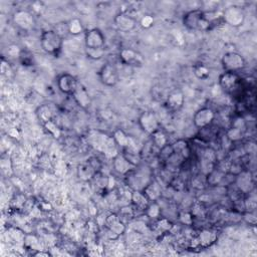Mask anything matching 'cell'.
Listing matches in <instances>:
<instances>
[{"label":"cell","instance_id":"cell-1","mask_svg":"<svg viewBox=\"0 0 257 257\" xmlns=\"http://www.w3.org/2000/svg\"><path fill=\"white\" fill-rule=\"evenodd\" d=\"M183 24L188 29L194 31H208L211 29V24L202 9H193L187 12L183 17Z\"/></svg>","mask_w":257,"mask_h":257},{"label":"cell","instance_id":"cell-2","mask_svg":"<svg viewBox=\"0 0 257 257\" xmlns=\"http://www.w3.org/2000/svg\"><path fill=\"white\" fill-rule=\"evenodd\" d=\"M219 86L229 94H243L245 89L242 86V79L237 73L224 72L219 77Z\"/></svg>","mask_w":257,"mask_h":257},{"label":"cell","instance_id":"cell-3","mask_svg":"<svg viewBox=\"0 0 257 257\" xmlns=\"http://www.w3.org/2000/svg\"><path fill=\"white\" fill-rule=\"evenodd\" d=\"M63 44V39L53 29L44 30L41 37L42 48L48 54L56 55L60 52Z\"/></svg>","mask_w":257,"mask_h":257},{"label":"cell","instance_id":"cell-4","mask_svg":"<svg viewBox=\"0 0 257 257\" xmlns=\"http://www.w3.org/2000/svg\"><path fill=\"white\" fill-rule=\"evenodd\" d=\"M221 63L224 72L237 74L246 66L245 58L236 51H228L224 53L221 58Z\"/></svg>","mask_w":257,"mask_h":257},{"label":"cell","instance_id":"cell-5","mask_svg":"<svg viewBox=\"0 0 257 257\" xmlns=\"http://www.w3.org/2000/svg\"><path fill=\"white\" fill-rule=\"evenodd\" d=\"M223 22L232 27H239L245 21V12L242 7L238 5H230L222 12Z\"/></svg>","mask_w":257,"mask_h":257},{"label":"cell","instance_id":"cell-6","mask_svg":"<svg viewBox=\"0 0 257 257\" xmlns=\"http://www.w3.org/2000/svg\"><path fill=\"white\" fill-rule=\"evenodd\" d=\"M12 20L15 26H17L19 29L26 32L32 30L36 26L35 15L34 13L28 10H23V9L17 10L16 12H14L12 16Z\"/></svg>","mask_w":257,"mask_h":257},{"label":"cell","instance_id":"cell-7","mask_svg":"<svg viewBox=\"0 0 257 257\" xmlns=\"http://www.w3.org/2000/svg\"><path fill=\"white\" fill-rule=\"evenodd\" d=\"M120 60L128 67L134 68H141L144 62L145 58L143 54L133 48H123L120 50L119 53Z\"/></svg>","mask_w":257,"mask_h":257},{"label":"cell","instance_id":"cell-8","mask_svg":"<svg viewBox=\"0 0 257 257\" xmlns=\"http://www.w3.org/2000/svg\"><path fill=\"white\" fill-rule=\"evenodd\" d=\"M139 125L145 133L151 136L161 128V125L157 116L150 111L141 114L139 117Z\"/></svg>","mask_w":257,"mask_h":257},{"label":"cell","instance_id":"cell-9","mask_svg":"<svg viewBox=\"0 0 257 257\" xmlns=\"http://www.w3.org/2000/svg\"><path fill=\"white\" fill-rule=\"evenodd\" d=\"M101 83L107 86H115L120 82V76L117 68L113 63H106L99 72Z\"/></svg>","mask_w":257,"mask_h":257},{"label":"cell","instance_id":"cell-10","mask_svg":"<svg viewBox=\"0 0 257 257\" xmlns=\"http://www.w3.org/2000/svg\"><path fill=\"white\" fill-rule=\"evenodd\" d=\"M86 48H103L106 43L105 36L99 28H90L85 32Z\"/></svg>","mask_w":257,"mask_h":257},{"label":"cell","instance_id":"cell-11","mask_svg":"<svg viewBox=\"0 0 257 257\" xmlns=\"http://www.w3.org/2000/svg\"><path fill=\"white\" fill-rule=\"evenodd\" d=\"M215 119V112L208 107L201 108L193 116V124L200 130V128L210 126Z\"/></svg>","mask_w":257,"mask_h":257},{"label":"cell","instance_id":"cell-12","mask_svg":"<svg viewBox=\"0 0 257 257\" xmlns=\"http://www.w3.org/2000/svg\"><path fill=\"white\" fill-rule=\"evenodd\" d=\"M116 28L122 32H130L134 30L138 24L137 19L126 12H121L114 18Z\"/></svg>","mask_w":257,"mask_h":257},{"label":"cell","instance_id":"cell-13","mask_svg":"<svg viewBox=\"0 0 257 257\" xmlns=\"http://www.w3.org/2000/svg\"><path fill=\"white\" fill-rule=\"evenodd\" d=\"M78 85L79 81L71 74L64 73L57 78V87L61 92L66 94L72 95L73 92L76 90Z\"/></svg>","mask_w":257,"mask_h":257},{"label":"cell","instance_id":"cell-14","mask_svg":"<svg viewBox=\"0 0 257 257\" xmlns=\"http://www.w3.org/2000/svg\"><path fill=\"white\" fill-rule=\"evenodd\" d=\"M105 227L107 230L117 237L121 236L126 231V225L118 214H110L105 218Z\"/></svg>","mask_w":257,"mask_h":257},{"label":"cell","instance_id":"cell-15","mask_svg":"<svg viewBox=\"0 0 257 257\" xmlns=\"http://www.w3.org/2000/svg\"><path fill=\"white\" fill-rule=\"evenodd\" d=\"M72 98L75 101V103L84 110L88 109L91 105L90 95L86 86L81 83H79L76 90L73 92Z\"/></svg>","mask_w":257,"mask_h":257},{"label":"cell","instance_id":"cell-16","mask_svg":"<svg viewBox=\"0 0 257 257\" xmlns=\"http://www.w3.org/2000/svg\"><path fill=\"white\" fill-rule=\"evenodd\" d=\"M185 103V96L181 90H174L170 92L167 96L166 101L164 102L165 107L170 112H178L180 111Z\"/></svg>","mask_w":257,"mask_h":257},{"label":"cell","instance_id":"cell-17","mask_svg":"<svg viewBox=\"0 0 257 257\" xmlns=\"http://www.w3.org/2000/svg\"><path fill=\"white\" fill-rule=\"evenodd\" d=\"M217 237H218V234L216 231H214L212 229H203L195 237L194 247L208 248L212 244L215 243V241L217 240Z\"/></svg>","mask_w":257,"mask_h":257},{"label":"cell","instance_id":"cell-18","mask_svg":"<svg viewBox=\"0 0 257 257\" xmlns=\"http://www.w3.org/2000/svg\"><path fill=\"white\" fill-rule=\"evenodd\" d=\"M235 185L243 194L251 192L254 188V180L251 173L248 171H241L238 175H236Z\"/></svg>","mask_w":257,"mask_h":257},{"label":"cell","instance_id":"cell-19","mask_svg":"<svg viewBox=\"0 0 257 257\" xmlns=\"http://www.w3.org/2000/svg\"><path fill=\"white\" fill-rule=\"evenodd\" d=\"M37 116L43 125L54 121L56 117V109L52 104H43L37 109Z\"/></svg>","mask_w":257,"mask_h":257},{"label":"cell","instance_id":"cell-20","mask_svg":"<svg viewBox=\"0 0 257 257\" xmlns=\"http://www.w3.org/2000/svg\"><path fill=\"white\" fill-rule=\"evenodd\" d=\"M113 168L118 174L126 176L128 173H130L137 167L128 162V161L123 156V154H119L113 159Z\"/></svg>","mask_w":257,"mask_h":257},{"label":"cell","instance_id":"cell-21","mask_svg":"<svg viewBox=\"0 0 257 257\" xmlns=\"http://www.w3.org/2000/svg\"><path fill=\"white\" fill-rule=\"evenodd\" d=\"M131 203L135 209L145 210L151 202L143 190H134L131 193Z\"/></svg>","mask_w":257,"mask_h":257},{"label":"cell","instance_id":"cell-22","mask_svg":"<svg viewBox=\"0 0 257 257\" xmlns=\"http://www.w3.org/2000/svg\"><path fill=\"white\" fill-rule=\"evenodd\" d=\"M77 173L79 179L84 182H89L93 180V178L96 176V174H98L96 170L87 162V161L86 163L79 165Z\"/></svg>","mask_w":257,"mask_h":257},{"label":"cell","instance_id":"cell-23","mask_svg":"<svg viewBox=\"0 0 257 257\" xmlns=\"http://www.w3.org/2000/svg\"><path fill=\"white\" fill-rule=\"evenodd\" d=\"M172 148L174 151V154L179 156L182 160L187 161L191 157V148L187 141L185 140H178L174 144H172Z\"/></svg>","mask_w":257,"mask_h":257},{"label":"cell","instance_id":"cell-24","mask_svg":"<svg viewBox=\"0 0 257 257\" xmlns=\"http://www.w3.org/2000/svg\"><path fill=\"white\" fill-rule=\"evenodd\" d=\"M144 193L147 195L150 201H158L162 195V189L157 182L151 181L144 189Z\"/></svg>","mask_w":257,"mask_h":257},{"label":"cell","instance_id":"cell-25","mask_svg":"<svg viewBox=\"0 0 257 257\" xmlns=\"http://www.w3.org/2000/svg\"><path fill=\"white\" fill-rule=\"evenodd\" d=\"M113 138H114V140L116 141L117 145H118L119 147H121L122 149L132 148V147H133V148H137V147L133 144V140H132L130 137H128L127 134H126L124 131H122L121 128H119V130L115 131Z\"/></svg>","mask_w":257,"mask_h":257},{"label":"cell","instance_id":"cell-26","mask_svg":"<svg viewBox=\"0 0 257 257\" xmlns=\"http://www.w3.org/2000/svg\"><path fill=\"white\" fill-rule=\"evenodd\" d=\"M18 59L23 67H32L36 64V58H35L34 53L25 48L20 50Z\"/></svg>","mask_w":257,"mask_h":257},{"label":"cell","instance_id":"cell-27","mask_svg":"<svg viewBox=\"0 0 257 257\" xmlns=\"http://www.w3.org/2000/svg\"><path fill=\"white\" fill-rule=\"evenodd\" d=\"M152 143L154 144L155 147H157L160 150L163 147H165L166 145H168V138L166 134L160 128V130H158L152 135Z\"/></svg>","mask_w":257,"mask_h":257},{"label":"cell","instance_id":"cell-28","mask_svg":"<svg viewBox=\"0 0 257 257\" xmlns=\"http://www.w3.org/2000/svg\"><path fill=\"white\" fill-rule=\"evenodd\" d=\"M147 217L153 220H157L161 216V207L157 201H151L147 208L144 210Z\"/></svg>","mask_w":257,"mask_h":257},{"label":"cell","instance_id":"cell-29","mask_svg":"<svg viewBox=\"0 0 257 257\" xmlns=\"http://www.w3.org/2000/svg\"><path fill=\"white\" fill-rule=\"evenodd\" d=\"M193 74L195 77L201 81L207 80L210 76V70L203 63H196L193 67Z\"/></svg>","mask_w":257,"mask_h":257},{"label":"cell","instance_id":"cell-30","mask_svg":"<svg viewBox=\"0 0 257 257\" xmlns=\"http://www.w3.org/2000/svg\"><path fill=\"white\" fill-rule=\"evenodd\" d=\"M69 31L72 36H80L84 32L83 22L79 18H73L69 22Z\"/></svg>","mask_w":257,"mask_h":257},{"label":"cell","instance_id":"cell-31","mask_svg":"<svg viewBox=\"0 0 257 257\" xmlns=\"http://www.w3.org/2000/svg\"><path fill=\"white\" fill-rule=\"evenodd\" d=\"M244 133H245V131L240 130V128H234V127H231L229 130L227 131L226 136L231 142H238L243 138Z\"/></svg>","mask_w":257,"mask_h":257},{"label":"cell","instance_id":"cell-32","mask_svg":"<svg viewBox=\"0 0 257 257\" xmlns=\"http://www.w3.org/2000/svg\"><path fill=\"white\" fill-rule=\"evenodd\" d=\"M105 48H86V56L92 60H99L105 56Z\"/></svg>","mask_w":257,"mask_h":257},{"label":"cell","instance_id":"cell-33","mask_svg":"<svg viewBox=\"0 0 257 257\" xmlns=\"http://www.w3.org/2000/svg\"><path fill=\"white\" fill-rule=\"evenodd\" d=\"M43 127L45 128V130L55 139H58L61 136V130L59 128V127L55 124L54 121H51L45 125H43Z\"/></svg>","mask_w":257,"mask_h":257},{"label":"cell","instance_id":"cell-34","mask_svg":"<svg viewBox=\"0 0 257 257\" xmlns=\"http://www.w3.org/2000/svg\"><path fill=\"white\" fill-rule=\"evenodd\" d=\"M53 30L56 32L58 36H60L62 39L66 38L68 35H70L69 31V23L68 22H58L55 24Z\"/></svg>","mask_w":257,"mask_h":257},{"label":"cell","instance_id":"cell-35","mask_svg":"<svg viewBox=\"0 0 257 257\" xmlns=\"http://www.w3.org/2000/svg\"><path fill=\"white\" fill-rule=\"evenodd\" d=\"M174 154L172 145H166L165 147H163L162 149L159 150V158L161 161H163V162H166V161Z\"/></svg>","mask_w":257,"mask_h":257},{"label":"cell","instance_id":"cell-36","mask_svg":"<svg viewBox=\"0 0 257 257\" xmlns=\"http://www.w3.org/2000/svg\"><path fill=\"white\" fill-rule=\"evenodd\" d=\"M157 224H158V228L161 230V231H164V232H167L169 230L172 229L173 227V224L170 220H168L167 218H159L157 219Z\"/></svg>","mask_w":257,"mask_h":257},{"label":"cell","instance_id":"cell-37","mask_svg":"<svg viewBox=\"0 0 257 257\" xmlns=\"http://www.w3.org/2000/svg\"><path fill=\"white\" fill-rule=\"evenodd\" d=\"M179 221L184 225H192L193 221H194L193 220V214H191L190 212H186V211L180 212Z\"/></svg>","mask_w":257,"mask_h":257},{"label":"cell","instance_id":"cell-38","mask_svg":"<svg viewBox=\"0 0 257 257\" xmlns=\"http://www.w3.org/2000/svg\"><path fill=\"white\" fill-rule=\"evenodd\" d=\"M140 25L143 27V28H151L153 25H154V17L152 15H144L141 20H140Z\"/></svg>","mask_w":257,"mask_h":257},{"label":"cell","instance_id":"cell-39","mask_svg":"<svg viewBox=\"0 0 257 257\" xmlns=\"http://www.w3.org/2000/svg\"><path fill=\"white\" fill-rule=\"evenodd\" d=\"M87 162L96 170V172L100 173V171H101L103 165H102V162H101V161H100L98 158L90 157L89 159H87Z\"/></svg>","mask_w":257,"mask_h":257},{"label":"cell","instance_id":"cell-40","mask_svg":"<svg viewBox=\"0 0 257 257\" xmlns=\"http://www.w3.org/2000/svg\"><path fill=\"white\" fill-rule=\"evenodd\" d=\"M244 219L249 223L250 225L256 224V215L254 211H247L244 213Z\"/></svg>","mask_w":257,"mask_h":257}]
</instances>
